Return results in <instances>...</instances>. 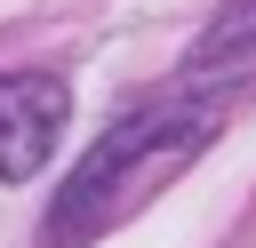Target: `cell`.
I'll list each match as a JSON object with an SVG mask.
<instances>
[{
	"label": "cell",
	"instance_id": "cell-3",
	"mask_svg": "<svg viewBox=\"0 0 256 248\" xmlns=\"http://www.w3.org/2000/svg\"><path fill=\"white\" fill-rule=\"evenodd\" d=\"M248 72H256V0H224V8H216V24H208V32H200V48H192L184 88L232 96Z\"/></svg>",
	"mask_w": 256,
	"mask_h": 248
},
{
	"label": "cell",
	"instance_id": "cell-1",
	"mask_svg": "<svg viewBox=\"0 0 256 248\" xmlns=\"http://www.w3.org/2000/svg\"><path fill=\"white\" fill-rule=\"evenodd\" d=\"M216 128H224V96H208V88H184V96H160V104L112 120V128L88 144V160L64 176V192H56V208H48V248L96 240L144 184H160V176H176L192 152H208Z\"/></svg>",
	"mask_w": 256,
	"mask_h": 248
},
{
	"label": "cell",
	"instance_id": "cell-2",
	"mask_svg": "<svg viewBox=\"0 0 256 248\" xmlns=\"http://www.w3.org/2000/svg\"><path fill=\"white\" fill-rule=\"evenodd\" d=\"M64 112L72 96L56 72H0V184H24L56 160Z\"/></svg>",
	"mask_w": 256,
	"mask_h": 248
}]
</instances>
